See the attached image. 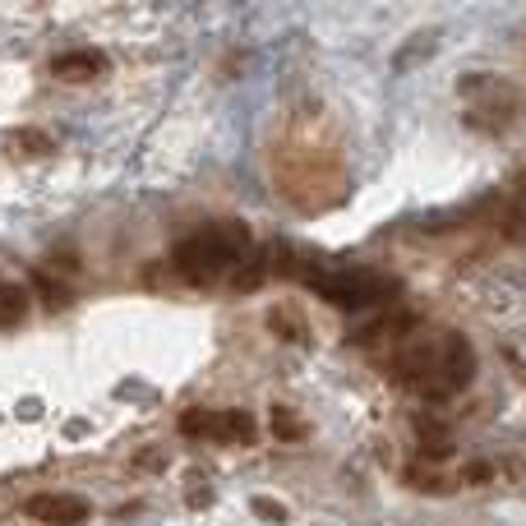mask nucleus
Returning a JSON list of instances; mask_svg holds the SVG:
<instances>
[{
	"mask_svg": "<svg viewBox=\"0 0 526 526\" xmlns=\"http://www.w3.org/2000/svg\"><path fill=\"white\" fill-rule=\"evenodd\" d=\"M231 258H236V249L222 240V236H190V240H180V249H176V268H180V278L185 282H194V287H213L227 268H231Z\"/></svg>",
	"mask_w": 526,
	"mask_h": 526,
	"instance_id": "1",
	"label": "nucleus"
},
{
	"mask_svg": "<svg viewBox=\"0 0 526 526\" xmlns=\"http://www.w3.org/2000/svg\"><path fill=\"white\" fill-rule=\"evenodd\" d=\"M180 430L203 434V439H222V443H249L254 439V420L245 411H185Z\"/></svg>",
	"mask_w": 526,
	"mask_h": 526,
	"instance_id": "2",
	"label": "nucleus"
},
{
	"mask_svg": "<svg viewBox=\"0 0 526 526\" xmlns=\"http://www.w3.org/2000/svg\"><path fill=\"white\" fill-rule=\"evenodd\" d=\"M314 287H319L333 305H375L388 296V282L370 278V273H342V278H314Z\"/></svg>",
	"mask_w": 526,
	"mask_h": 526,
	"instance_id": "3",
	"label": "nucleus"
},
{
	"mask_svg": "<svg viewBox=\"0 0 526 526\" xmlns=\"http://www.w3.org/2000/svg\"><path fill=\"white\" fill-rule=\"evenodd\" d=\"M24 512L46 521V526H79V521H88V499H79V494H33L24 503Z\"/></svg>",
	"mask_w": 526,
	"mask_h": 526,
	"instance_id": "4",
	"label": "nucleus"
},
{
	"mask_svg": "<svg viewBox=\"0 0 526 526\" xmlns=\"http://www.w3.org/2000/svg\"><path fill=\"white\" fill-rule=\"evenodd\" d=\"M102 70H107V56H102V51H65V56L51 61V74L61 83H88Z\"/></svg>",
	"mask_w": 526,
	"mask_h": 526,
	"instance_id": "5",
	"label": "nucleus"
},
{
	"mask_svg": "<svg viewBox=\"0 0 526 526\" xmlns=\"http://www.w3.org/2000/svg\"><path fill=\"white\" fill-rule=\"evenodd\" d=\"M28 314V291L15 282H0V328H19Z\"/></svg>",
	"mask_w": 526,
	"mask_h": 526,
	"instance_id": "6",
	"label": "nucleus"
},
{
	"mask_svg": "<svg viewBox=\"0 0 526 526\" xmlns=\"http://www.w3.org/2000/svg\"><path fill=\"white\" fill-rule=\"evenodd\" d=\"M273 434L296 443V439H305V425H300V420H296L291 411H278V415H273Z\"/></svg>",
	"mask_w": 526,
	"mask_h": 526,
	"instance_id": "7",
	"label": "nucleus"
},
{
	"mask_svg": "<svg viewBox=\"0 0 526 526\" xmlns=\"http://www.w3.org/2000/svg\"><path fill=\"white\" fill-rule=\"evenodd\" d=\"M254 508L268 517V521H287V503H273V499H254Z\"/></svg>",
	"mask_w": 526,
	"mask_h": 526,
	"instance_id": "8",
	"label": "nucleus"
}]
</instances>
